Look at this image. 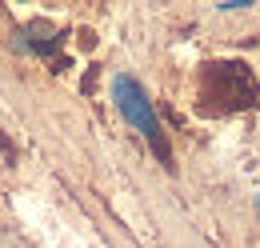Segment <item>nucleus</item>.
Wrapping results in <instances>:
<instances>
[{
  "label": "nucleus",
  "mask_w": 260,
  "mask_h": 248,
  "mask_svg": "<svg viewBox=\"0 0 260 248\" xmlns=\"http://www.w3.org/2000/svg\"><path fill=\"white\" fill-rule=\"evenodd\" d=\"M252 104H256V80L244 64L220 60L204 68V80H200L204 112H236V108H252Z\"/></svg>",
  "instance_id": "nucleus-1"
},
{
  "label": "nucleus",
  "mask_w": 260,
  "mask_h": 248,
  "mask_svg": "<svg viewBox=\"0 0 260 248\" xmlns=\"http://www.w3.org/2000/svg\"><path fill=\"white\" fill-rule=\"evenodd\" d=\"M112 100H116V108H120V116L152 144V152L160 156L164 164L172 168V148H168V140H164V128H160V116H156V108H152V100H148V92L132 80V76H116L112 80Z\"/></svg>",
  "instance_id": "nucleus-2"
},
{
  "label": "nucleus",
  "mask_w": 260,
  "mask_h": 248,
  "mask_svg": "<svg viewBox=\"0 0 260 248\" xmlns=\"http://www.w3.org/2000/svg\"><path fill=\"white\" fill-rule=\"evenodd\" d=\"M248 4H252V0H220L216 8H224V12H232V8H248Z\"/></svg>",
  "instance_id": "nucleus-3"
},
{
  "label": "nucleus",
  "mask_w": 260,
  "mask_h": 248,
  "mask_svg": "<svg viewBox=\"0 0 260 248\" xmlns=\"http://www.w3.org/2000/svg\"><path fill=\"white\" fill-rule=\"evenodd\" d=\"M256 208H260V200H256Z\"/></svg>",
  "instance_id": "nucleus-4"
}]
</instances>
